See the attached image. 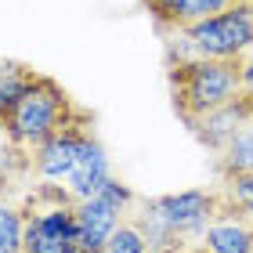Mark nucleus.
Returning a JSON list of instances; mask_svg holds the SVG:
<instances>
[{
  "instance_id": "nucleus-1",
  "label": "nucleus",
  "mask_w": 253,
  "mask_h": 253,
  "mask_svg": "<svg viewBox=\"0 0 253 253\" xmlns=\"http://www.w3.org/2000/svg\"><path fill=\"white\" fill-rule=\"evenodd\" d=\"M29 170L37 181H54L73 199H90L112 177L109 156L94 137V116L62 126L54 137L29 152Z\"/></svg>"
},
{
  "instance_id": "nucleus-2",
  "label": "nucleus",
  "mask_w": 253,
  "mask_h": 253,
  "mask_svg": "<svg viewBox=\"0 0 253 253\" xmlns=\"http://www.w3.org/2000/svg\"><path fill=\"white\" fill-rule=\"evenodd\" d=\"M243 58H203V54H170L167 58V84H170V101L181 123H192L195 116L210 109L228 105L232 98L243 94Z\"/></svg>"
},
{
  "instance_id": "nucleus-3",
  "label": "nucleus",
  "mask_w": 253,
  "mask_h": 253,
  "mask_svg": "<svg viewBox=\"0 0 253 253\" xmlns=\"http://www.w3.org/2000/svg\"><path fill=\"white\" fill-rule=\"evenodd\" d=\"M90 112L84 105H76L69 98V90L51 76H37V84L26 90V98L18 101V109L11 112V120L4 126V137L11 148H22V152H33L37 145H43L47 137H54L62 126L87 120Z\"/></svg>"
},
{
  "instance_id": "nucleus-4",
  "label": "nucleus",
  "mask_w": 253,
  "mask_h": 253,
  "mask_svg": "<svg viewBox=\"0 0 253 253\" xmlns=\"http://www.w3.org/2000/svg\"><path fill=\"white\" fill-rule=\"evenodd\" d=\"M26 213V250L22 253H80V232H76V203L62 185L37 181L22 195Z\"/></svg>"
},
{
  "instance_id": "nucleus-5",
  "label": "nucleus",
  "mask_w": 253,
  "mask_h": 253,
  "mask_svg": "<svg viewBox=\"0 0 253 253\" xmlns=\"http://www.w3.org/2000/svg\"><path fill=\"white\" fill-rule=\"evenodd\" d=\"M181 37V54H203V58H243L253 47V0H235L224 11L195 22L174 33Z\"/></svg>"
},
{
  "instance_id": "nucleus-6",
  "label": "nucleus",
  "mask_w": 253,
  "mask_h": 253,
  "mask_svg": "<svg viewBox=\"0 0 253 253\" xmlns=\"http://www.w3.org/2000/svg\"><path fill=\"white\" fill-rule=\"evenodd\" d=\"M137 195L130 185H123L120 177H109L98 195L76 203V232H80V253H101L112 232L123 224V217L130 213Z\"/></svg>"
},
{
  "instance_id": "nucleus-7",
  "label": "nucleus",
  "mask_w": 253,
  "mask_h": 253,
  "mask_svg": "<svg viewBox=\"0 0 253 253\" xmlns=\"http://www.w3.org/2000/svg\"><path fill=\"white\" fill-rule=\"evenodd\" d=\"M148 203L188 243H199L206 224L221 213V192L217 188H185V192H170V195H152Z\"/></svg>"
},
{
  "instance_id": "nucleus-8",
  "label": "nucleus",
  "mask_w": 253,
  "mask_h": 253,
  "mask_svg": "<svg viewBox=\"0 0 253 253\" xmlns=\"http://www.w3.org/2000/svg\"><path fill=\"white\" fill-rule=\"evenodd\" d=\"M246 123H253V94H246V90H243V94L232 98L228 105L210 109V112H203V116H195V120L188 123V134L206 148V152L217 156L239 130H243Z\"/></svg>"
},
{
  "instance_id": "nucleus-9",
  "label": "nucleus",
  "mask_w": 253,
  "mask_h": 253,
  "mask_svg": "<svg viewBox=\"0 0 253 253\" xmlns=\"http://www.w3.org/2000/svg\"><path fill=\"white\" fill-rule=\"evenodd\" d=\"M228 4H235V0H141V7L148 11V18L156 22L159 33H181L195 26V22L217 15V11H224Z\"/></svg>"
},
{
  "instance_id": "nucleus-10",
  "label": "nucleus",
  "mask_w": 253,
  "mask_h": 253,
  "mask_svg": "<svg viewBox=\"0 0 253 253\" xmlns=\"http://www.w3.org/2000/svg\"><path fill=\"white\" fill-rule=\"evenodd\" d=\"M199 243L210 253H253V221L221 206V213L206 224Z\"/></svg>"
},
{
  "instance_id": "nucleus-11",
  "label": "nucleus",
  "mask_w": 253,
  "mask_h": 253,
  "mask_svg": "<svg viewBox=\"0 0 253 253\" xmlns=\"http://www.w3.org/2000/svg\"><path fill=\"white\" fill-rule=\"evenodd\" d=\"M126 221H130L137 232H141V239H145V250L148 253H181L185 246H192L181 232H174L163 217H159L156 210H152V203L148 199H141L137 195V203L130 206V213H126Z\"/></svg>"
},
{
  "instance_id": "nucleus-12",
  "label": "nucleus",
  "mask_w": 253,
  "mask_h": 253,
  "mask_svg": "<svg viewBox=\"0 0 253 253\" xmlns=\"http://www.w3.org/2000/svg\"><path fill=\"white\" fill-rule=\"evenodd\" d=\"M37 69H29L26 62H11L0 58V130L7 126L11 112L18 109V101L26 98V90L37 84Z\"/></svg>"
},
{
  "instance_id": "nucleus-13",
  "label": "nucleus",
  "mask_w": 253,
  "mask_h": 253,
  "mask_svg": "<svg viewBox=\"0 0 253 253\" xmlns=\"http://www.w3.org/2000/svg\"><path fill=\"white\" fill-rule=\"evenodd\" d=\"M213 170H217V181L232 177V174H253V123H246L243 130L213 156Z\"/></svg>"
},
{
  "instance_id": "nucleus-14",
  "label": "nucleus",
  "mask_w": 253,
  "mask_h": 253,
  "mask_svg": "<svg viewBox=\"0 0 253 253\" xmlns=\"http://www.w3.org/2000/svg\"><path fill=\"white\" fill-rule=\"evenodd\" d=\"M26 250V213L22 203L0 199V253H22Z\"/></svg>"
},
{
  "instance_id": "nucleus-15",
  "label": "nucleus",
  "mask_w": 253,
  "mask_h": 253,
  "mask_svg": "<svg viewBox=\"0 0 253 253\" xmlns=\"http://www.w3.org/2000/svg\"><path fill=\"white\" fill-rule=\"evenodd\" d=\"M217 192H221V206L224 210H235L253 221V174H232L217 181Z\"/></svg>"
},
{
  "instance_id": "nucleus-16",
  "label": "nucleus",
  "mask_w": 253,
  "mask_h": 253,
  "mask_svg": "<svg viewBox=\"0 0 253 253\" xmlns=\"http://www.w3.org/2000/svg\"><path fill=\"white\" fill-rule=\"evenodd\" d=\"M22 177H33V170H29V152L7 145L4 152H0V199H7V192L15 188Z\"/></svg>"
},
{
  "instance_id": "nucleus-17",
  "label": "nucleus",
  "mask_w": 253,
  "mask_h": 253,
  "mask_svg": "<svg viewBox=\"0 0 253 253\" xmlns=\"http://www.w3.org/2000/svg\"><path fill=\"white\" fill-rule=\"evenodd\" d=\"M101 253H148V250H145L141 232H137V228L123 217V224L112 232V239L105 243V250H101Z\"/></svg>"
},
{
  "instance_id": "nucleus-18",
  "label": "nucleus",
  "mask_w": 253,
  "mask_h": 253,
  "mask_svg": "<svg viewBox=\"0 0 253 253\" xmlns=\"http://www.w3.org/2000/svg\"><path fill=\"white\" fill-rule=\"evenodd\" d=\"M181 253H210V250H206L203 243H192V246H185V250H181Z\"/></svg>"
}]
</instances>
